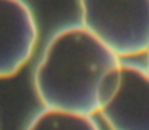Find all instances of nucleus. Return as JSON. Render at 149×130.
I'll return each mask as SVG.
<instances>
[{
	"label": "nucleus",
	"instance_id": "1",
	"mask_svg": "<svg viewBox=\"0 0 149 130\" xmlns=\"http://www.w3.org/2000/svg\"><path fill=\"white\" fill-rule=\"evenodd\" d=\"M120 61L82 23L64 26L44 46L33 76L35 91L44 107L93 115L102 79Z\"/></svg>",
	"mask_w": 149,
	"mask_h": 130
},
{
	"label": "nucleus",
	"instance_id": "2",
	"mask_svg": "<svg viewBox=\"0 0 149 130\" xmlns=\"http://www.w3.org/2000/svg\"><path fill=\"white\" fill-rule=\"evenodd\" d=\"M80 22L120 58L149 46V0H79Z\"/></svg>",
	"mask_w": 149,
	"mask_h": 130
},
{
	"label": "nucleus",
	"instance_id": "3",
	"mask_svg": "<svg viewBox=\"0 0 149 130\" xmlns=\"http://www.w3.org/2000/svg\"><path fill=\"white\" fill-rule=\"evenodd\" d=\"M98 114L110 130H149V71L120 61L103 76Z\"/></svg>",
	"mask_w": 149,
	"mask_h": 130
},
{
	"label": "nucleus",
	"instance_id": "4",
	"mask_svg": "<svg viewBox=\"0 0 149 130\" xmlns=\"http://www.w3.org/2000/svg\"><path fill=\"white\" fill-rule=\"evenodd\" d=\"M38 22L25 0H0V79L26 64L38 43Z\"/></svg>",
	"mask_w": 149,
	"mask_h": 130
},
{
	"label": "nucleus",
	"instance_id": "5",
	"mask_svg": "<svg viewBox=\"0 0 149 130\" xmlns=\"http://www.w3.org/2000/svg\"><path fill=\"white\" fill-rule=\"evenodd\" d=\"M26 130H102L92 114L44 107L28 124Z\"/></svg>",
	"mask_w": 149,
	"mask_h": 130
},
{
	"label": "nucleus",
	"instance_id": "6",
	"mask_svg": "<svg viewBox=\"0 0 149 130\" xmlns=\"http://www.w3.org/2000/svg\"><path fill=\"white\" fill-rule=\"evenodd\" d=\"M144 54H146V66H144V68L149 71V46H148V49H146V53H144Z\"/></svg>",
	"mask_w": 149,
	"mask_h": 130
}]
</instances>
